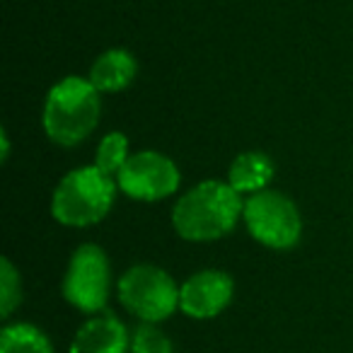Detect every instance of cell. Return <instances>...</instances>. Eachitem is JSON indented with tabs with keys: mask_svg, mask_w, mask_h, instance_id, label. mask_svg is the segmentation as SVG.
<instances>
[{
	"mask_svg": "<svg viewBox=\"0 0 353 353\" xmlns=\"http://www.w3.org/2000/svg\"><path fill=\"white\" fill-rule=\"evenodd\" d=\"M240 192L223 182H203L184 194L174 206L172 223L187 240H216L232 230L242 213Z\"/></svg>",
	"mask_w": 353,
	"mask_h": 353,
	"instance_id": "cell-1",
	"label": "cell"
},
{
	"mask_svg": "<svg viewBox=\"0 0 353 353\" xmlns=\"http://www.w3.org/2000/svg\"><path fill=\"white\" fill-rule=\"evenodd\" d=\"M99 121V97L90 80L68 78L49 92L44 128L59 145H75L90 136Z\"/></svg>",
	"mask_w": 353,
	"mask_h": 353,
	"instance_id": "cell-2",
	"label": "cell"
},
{
	"mask_svg": "<svg viewBox=\"0 0 353 353\" xmlns=\"http://www.w3.org/2000/svg\"><path fill=\"white\" fill-rule=\"evenodd\" d=\"M114 201V182L99 167H80L56 187L51 211L63 225H92L107 216Z\"/></svg>",
	"mask_w": 353,
	"mask_h": 353,
	"instance_id": "cell-3",
	"label": "cell"
},
{
	"mask_svg": "<svg viewBox=\"0 0 353 353\" xmlns=\"http://www.w3.org/2000/svg\"><path fill=\"white\" fill-rule=\"evenodd\" d=\"M121 303L145 322H160L170 317L179 305V290L174 281L155 266H133L119 281Z\"/></svg>",
	"mask_w": 353,
	"mask_h": 353,
	"instance_id": "cell-4",
	"label": "cell"
},
{
	"mask_svg": "<svg viewBox=\"0 0 353 353\" xmlns=\"http://www.w3.org/2000/svg\"><path fill=\"white\" fill-rule=\"evenodd\" d=\"M250 232L266 247L288 250L300 240V216L290 199L276 192H256L242 208Z\"/></svg>",
	"mask_w": 353,
	"mask_h": 353,
	"instance_id": "cell-5",
	"label": "cell"
},
{
	"mask_svg": "<svg viewBox=\"0 0 353 353\" xmlns=\"http://www.w3.org/2000/svg\"><path fill=\"white\" fill-rule=\"evenodd\" d=\"M63 293L68 303L85 312L104 307L109 295V264L99 247L85 245L75 252L63 281Z\"/></svg>",
	"mask_w": 353,
	"mask_h": 353,
	"instance_id": "cell-6",
	"label": "cell"
},
{
	"mask_svg": "<svg viewBox=\"0 0 353 353\" xmlns=\"http://www.w3.org/2000/svg\"><path fill=\"white\" fill-rule=\"evenodd\" d=\"M119 187L133 199L155 201V199H165L176 192L179 172L174 162L167 160L165 155L145 150L126 160V165L119 172Z\"/></svg>",
	"mask_w": 353,
	"mask_h": 353,
	"instance_id": "cell-7",
	"label": "cell"
},
{
	"mask_svg": "<svg viewBox=\"0 0 353 353\" xmlns=\"http://www.w3.org/2000/svg\"><path fill=\"white\" fill-rule=\"evenodd\" d=\"M232 298L230 276L221 271H201L192 276L179 290V305L189 317L206 319L218 314Z\"/></svg>",
	"mask_w": 353,
	"mask_h": 353,
	"instance_id": "cell-8",
	"label": "cell"
},
{
	"mask_svg": "<svg viewBox=\"0 0 353 353\" xmlns=\"http://www.w3.org/2000/svg\"><path fill=\"white\" fill-rule=\"evenodd\" d=\"M128 336L123 324L112 314L94 317L75 334L70 353H126Z\"/></svg>",
	"mask_w": 353,
	"mask_h": 353,
	"instance_id": "cell-9",
	"label": "cell"
},
{
	"mask_svg": "<svg viewBox=\"0 0 353 353\" xmlns=\"http://www.w3.org/2000/svg\"><path fill=\"white\" fill-rule=\"evenodd\" d=\"M133 75H136V61L131 59V54L112 49L94 61L92 70H90V83L94 85V90H102V92H117L131 83Z\"/></svg>",
	"mask_w": 353,
	"mask_h": 353,
	"instance_id": "cell-10",
	"label": "cell"
},
{
	"mask_svg": "<svg viewBox=\"0 0 353 353\" xmlns=\"http://www.w3.org/2000/svg\"><path fill=\"white\" fill-rule=\"evenodd\" d=\"M274 176V165L261 152H245L230 167V187L235 192H259Z\"/></svg>",
	"mask_w": 353,
	"mask_h": 353,
	"instance_id": "cell-11",
	"label": "cell"
},
{
	"mask_svg": "<svg viewBox=\"0 0 353 353\" xmlns=\"http://www.w3.org/2000/svg\"><path fill=\"white\" fill-rule=\"evenodd\" d=\"M0 353H51V343L32 324H12L0 334Z\"/></svg>",
	"mask_w": 353,
	"mask_h": 353,
	"instance_id": "cell-12",
	"label": "cell"
},
{
	"mask_svg": "<svg viewBox=\"0 0 353 353\" xmlns=\"http://www.w3.org/2000/svg\"><path fill=\"white\" fill-rule=\"evenodd\" d=\"M126 138L121 133H109L102 143H99L97 150V160H94V167L104 172V174L112 176L114 172H121V167L126 165Z\"/></svg>",
	"mask_w": 353,
	"mask_h": 353,
	"instance_id": "cell-13",
	"label": "cell"
},
{
	"mask_svg": "<svg viewBox=\"0 0 353 353\" xmlns=\"http://www.w3.org/2000/svg\"><path fill=\"white\" fill-rule=\"evenodd\" d=\"M133 353H174L165 334L152 324H141L133 334Z\"/></svg>",
	"mask_w": 353,
	"mask_h": 353,
	"instance_id": "cell-14",
	"label": "cell"
},
{
	"mask_svg": "<svg viewBox=\"0 0 353 353\" xmlns=\"http://www.w3.org/2000/svg\"><path fill=\"white\" fill-rule=\"evenodd\" d=\"M20 303V279L8 259L0 261V312L10 314Z\"/></svg>",
	"mask_w": 353,
	"mask_h": 353,
	"instance_id": "cell-15",
	"label": "cell"
}]
</instances>
